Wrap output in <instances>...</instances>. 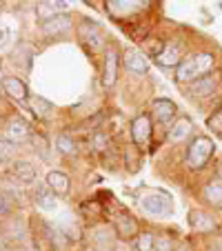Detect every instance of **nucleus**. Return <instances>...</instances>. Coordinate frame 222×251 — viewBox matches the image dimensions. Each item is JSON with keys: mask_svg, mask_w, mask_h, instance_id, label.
Wrapping results in <instances>:
<instances>
[{"mask_svg": "<svg viewBox=\"0 0 222 251\" xmlns=\"http://www.w3.org/2000/svg\"><path fill=\"white\" fill-rule=\"evenodd\" d=\"M213 62H216V58L211 53H194L189 58H182V62L175 67V80L178 82L200 80L213 69Z\"/></svg>", "mask_w": 222, "mask_h": 251, "instance_id": "nucleus-1", "label": "nucleus"}, {"mask_svg": "<svg viewBox=\"0 0 222 251\" xmlns=\"http://www.w3.org/2000/svg\"><path fill=\"white\" fill-rule=\"evenodd\" d=\"M213 151H216V145L209 136H196L194 140L189 142V147H187V156H184V162L187 167L194 171H200L209 165L211 160Z\"/></svg>", "mask_w": 222, "mask_h": 251, "instance_id": "nucleus-2", "label": "nucleus"}, {"mask_svg": "<svg viewBox=\"0 0 222 251\" xmlns=\"http://www.w3.org/2000/svg\"><path fill=\"white\" fill-rule=\"evenodd\" d=\"M142 211L149 213V216H169L171 211H173V202H171V198L167 194H151V196H147V198H142L140 202Z\"/></svg>", "mask_w": 222, "mask_h": 251, "instance_id": "nucleus-3", "label": "nucleus"}, {"mask_svg": "<svg viewBox=\"0 0 222 251\" xmlns=\"http://www.w3.org/2000/svg\"><path fill=\"white\" fill-rule=\"evenodd\" d=\"M118 67H120V53L114 45H109L104 51L102 60V85L104 87H114L118 80Z\"/></svg>", "mask_w": 222, "mask_h": 251, "instance_id": "nucleus-4", "label": "nucleus"}, {"mask_svg": "<svg viewBox=\"0 0 222 251\" xmlns=\"http://www.w3.org/2000/svg\"><path fill=\"white\" fill-rule=\"evenodd\" d=\"M131 140L136 142L138 147H147L151 140V118L147 114H140L131 120Z\"/></svg>", "mask_w": 222, "mask_h": 251, "instance_id": "nucleus-5", "label": "nucleus"}, {"mask_svg": "<svg viewBox=\"0 0 222 251\" xmlns=\"http://www.w3.org/2000/svg\"><path fill=\"white\" fill-rule=\"evenodd\" d=\"M123 62H124V69L131 71V74H138V76H145L147 71H149V60L138 49H127L123 56Z\"/></svg>", "mask_w": 222, "mask_h": 251, "instance_id": "nucleus-6", "label": "nucleus"}, {"mask_svg": "<svg viewBox=\"0 0 222 251\" xmlns=\"http://www.w3.org/2000/svg\"><path fill=\"white\" fill-rule=\"evenodd\" d=\"M7 138H9V142H14V145H20V142L29 140V138H33L31 125L18 116V118H14L9 125H7Z\"/></svg>", "mask_w": 222, "mask_h": 251, "instance_id": "nucleus-7", "label": "nucleus"}, {"mask_svg": "<svg viewBox=\"0 0 222 251\" xmlns=\"http://www.w3.org/2000/svg\"><path fill=\"white\" fill-rule=\"evenodd\" d=\"M80 38H82V43L85 45H89L91 49H100V47H104V36H102V31H100V27L96 23H91V20H87V23H82L80 25Z\"/></svg>", "mask_w": 222, "mask_h": 251, "instance_id": "nucleus-8", "label": "nucleus"}, {"mask_svg": "<svg viewBox=\"0 0 222 251\" xmlns=\"http://www.w3.org/2000/svg\"><path fill=\"white\" fill-rule=\"evenodd\" d=\"M11 178L18 185H31L36 180V167L27 160H14L11 162Z\"/></svg>", "mask_w": 222, "mask_h": 251, "instance_id": "nucleus-9", "label": "nucleus"}, {"mask_svg": "<svg viewBox=\"0 0 222 251\" xmlns=\"http://www.w3.org/2000/svg\"><path fill=\"white\" fill-rule=\"evenodd\" d=\"M114 225H116V233H118V238H123V240L138 238V233H140V229H138V220L133 218V216H129V213H120Z\"/></svg>", "mask_w": 222, "mask_h": 251, "instance_id": "nucleus-10", "label": "nucleus"}, {"mask_svg": "<svg viewBox=\"0 0 222 251\" xmlns=\"http://www.w3.org/2000/svg\"><path fill=\"white\" fill-rule=\"evenodd\" d=\"M191 131H194V123H191V118L180 116V118L171 125L169 136L167 138H169V142H173V145H180V142H184L187 138L191 136Z\"/></svg>", "mask_w": 222, "mask_h": 251, "instance_id": "nucleus-11", "label": "nucleus"}, {"mask_svg": "<svg viewBox=\"0 0 222 251\" xmlns=\"http://www.w3.org/2000/svg\"><path fill=\"white\" fill-rule=\"evenodd\" d=\"M156 60H158V65H162V67H178L180 62H182V43L171 40L169 45H165L162 53Z\"/></svg>", "mask_w": 222, "mask_h": 251, "instance_id": "nucleus-12", "label": "nucleus"}, {"mask_svg": "<svg viewBox=\"0 0 222 251\" xmlns=\"http://www.w3.org/2000/svg\"><path fill=\"white\" fill-rule=\"evenodd\" d=\"M189 225L196 233H209V231L216 229V220H213V216H209V213L202 211V209H194V211H189Z\"/></svg>", "mask_w": 222, "mask_h": 251, "instance_id": "nucleus-13", "label": "nucleus"}, {"mask_svg": "<svg viewBox=\"0 0 222 251\" xmlns=\"http://www.w3.org/2000/svg\"><path fill=\"white\" fill-rule=\"evenodd\" d=\"M2 89H5V94L9 96V98L18 100V102H25V100L29 98L27 85H25L20 78H16V76H5L2 78Z\"/></svg>", "mask_w": 222, "mask_h": 251, "instance_id": "nucleus-14", "label": "nucleus"}, {"mask_svg": "<svg viewBox=\"0 0 222 251\" xmlns=\"http://www.w3.org/2000/svg\"><path fill=\"white\" fill-rule=\"evenodd\" d=\"M153 118H156V123L160 125H167L171 123V120L175 118V114H178V107H175V102H171V100L167 98H160L153 102Z\"/></svg>", "mask_w": 222, "mask_h": 251, "instance_id": "nucleus-15", "label": "nucleus"}, {"mask_svg": "<svg viewBox=\"0 0 222 251\" xmlns=\"http://www.w3.org/2000/svg\"><path fill=\"white\" fill-rule=\"evenodd\" d=\"M33 200H36V204H38L40 209H45V211H53V209H56V194L51 191V187H49L47 182H38V185H36V189H33Z\"/></svg>", "mask_w": 222, "mask_h": 251, "instance_id": "nucleus-16", "label": "nucleus"}, {"mask_svg": "<svg viewBox=\"0 0 222 251\" xmlns=\"http://www.w3.org/2000/svg\"><path fill=\"white\" fill-rule=\"evenodd\" d=\"M71 29V18L67 14H58L49 20H43V31L47 36H60Z\"/></svg>", "mask_w": 222, "mask_h": 251, "instance_id": "nucleus-17", "label": "nucleus"}, {"mask_svg": "<svg viewBox=\"0 0 222 251\" xmlns=\"http://www.w3.org/2000/svg\"><path fill=\"white\" fill-rule=\"evenodd\" d=\"M145 5L147 2H138V0H109L107 9L114 16H129V14H136V11L145 9Z\"/></svg>", "mask_w": 222, "mask_h": 251, "instance_id": "nucleus-18", "label": "nucleus"}, {"mask_svg": "<svg viewBox=\"0 0 222 251\" xmlns=\"http://www.w3.org/2000/svg\"><path fill=\"white\" fill-rule=\"evenodd\" d=\"M202 198L209 207L222 209V180L220 178H213V180L207 182V187L202 189Z\"/></svg>", "mask_w": 222, "mask_h": 251, "instance_id": "nucleus-19", "label": "nucleus"}, {"mask_svg": "<svg viewBox=\"0 0 222 251\" xmlns=\"http://www.w3.org/2000/svg\"><path fill=\"white\" fill-rule=\"evenodd\" d=\"M45 182L51 187V191L56 196H67V194H69L71 180H69V176L62 174V171H49V174H47V180H45Z\"/></svg>", "mask_w": 222, "mask_h": 251, "instance_id": "nucleus-20", "label": "nucleus"}, {"mask_svg": "<svg viewBox=\"0 0 222 251\" xmlns=\"http://www.w3.org/2000/svg\"><path fill=\"white\" fill-rule=\"evenodd\" d=\"M29 107H31V114L36 120H49L53 116V104L49 100L40 98V96L29 98Z\"/></svg>", "mask_w": 222, "mask_h": 251, "instance_id": "nucleus-21", "label": "nucleus"}, {"mask_svg": "<svg viewBox=\"0 0 222 251\" xmlns=\"http://www.w3.org/2000/svg\"><path fill=\"white\" fill-rule=\"evenodd\" d=\"M216 87H218V80H216V78H213V76H204V78L196 80L194 85L189 87V94L204 98V96H211L213 91H216Z\"/></svg>", "mask_w": 222, "mask_h": 251, "instance_id": "nucleus-22", "label": "nucleus"}, {"mask_svg": "<svg viewBox=\"0 0 222 251\" xmlns=\"http://www.w3.org/2000/svg\"><path fill=\"white\" fill-rule=\"evenodd\" d=\"M67 7H69V2H65V0H58V2H38L36 11H38V16H43L45 20H49L58 14H65Z\"/></svg>", "mask_w": 222, "mask_h": 251, "instance_id": "nucleus-23", "label": "nucleus"}, {"mask_svg": "<svg viewBox=\"0 0 222 251\" xmlns=\"http://www.w3.org/2000/svg\"><path fill=\"white\" fill-rule=\"evenodd\" d=\"M56 149L62 153V156H76L78 153V147H76V142H74V138L67 136V133H60V136H58Z\"/></svg>", "mask_w": 222, "mask_h": 251, "instance_id": "nucleus-24", "label": "nucleus"}, {"mask_svg": "<svg viewBox=\"0 0 222 251\" xmlns=\"http://www.w3.org/2000/svg\"><path fill=\"white\" fill-rule=\"evenodd\" d=\"M156 233L140 231L136 238V251H156Z\"/></svg>", "mask_w": 222, "mask_h": 251, "instance_id": "nucleus-25", "label": "nucleus"}, {"mask_svg": "<svg viewBox=\"0 0 222 251\" xmlns=\"http://www.w3.org/2000/svg\"><path fill=\"white\" fill-rule=\"evenodd\" d=\"M11 158H14V145L7 140H0V165H7Z\"/></svg>", "mask_w": 222, "mask_h": 251, "instance_id": "nucleus-26", "label": "nucleus"}, {"mask_svg": "<svg viewBox=\"0 0 222 251\" xmlns=\"http://www.w3.org/2000/svg\"><path fill=\"white\" fill-rule=\"evenodd\" d=\"M156 251H175V242L169 236H160L156 240Z\"/></svg>", "mask_w": 222, "mask_h": 251, "instance_id": "nucleus-27", "label": "nucleus"}, {"mask_svg": "<svg viewBox=\"0 0 222 251\" xmlns=\"http://www.w3.org/2000/svg\"><path fill=\"white\" fill-rule=\"evenodd\" d=\"M107 145H109V136L104 131H98L94 136V147L98 149V151H104L107 149Z\"/></svg>", "mask_w": 222, "mask_h": 251, "instance_id": "nucleus-28", "label": "nucleus"}, {"mask_svg": "<svg viewBox=\"0 0 222 251\" xmlns=\"http://www.w3.org/2000/svg\"><path fill=\"white\" fill-rule=\"evenodd\" d=\"M209 127H211V129H216V131L218 133H222V109L220 111H216V114H213L211 116V118H209Z\"/></svg>", "mask_w": 222, "mask_h": 251, "instance_id": "nucleus-29", "label": "nucleus"}, {"mask_svg": "<svg viewBox=\"0 0 222 251\" xmlns=\"http://www.w3.org/2000/svg\"><path fill=\"white\" fill-rule=\"evenodd\" d=\"M33 145H38V147H36L38 149V153L43 158H47V142H45L43 136H33Z\"/></svg>", "mask_w": 222, "mask_h": 251, "instance_id": "nucleus-30", "label": "nucleus"}, {"mask_svg": "<svg viewBox=\"0 0 222 251\" xmlns=\"http://www.w3.org/2000/svg\"><path fill=\"white\" fill-rule=\"evenodd\" d=\"M11 211V204H9V198L5 194H0V216H7Z\"/></svg>", "mask_w": 222, "mask_h": 251, "instance_id": "nucleus-31", "label": "nucleus"}, {"mask_svg": "<svg viewBox=\"0 0 222 251\" xmlns=\"http://www.w3.org/2000/svg\"><path fill=\"white\" fill-rule=\"evenodd\" d=\"M218 178H220V180H222V162H220V165H218Z\"/></svg>", "mask_w": 222, "mask_h": 251, "instance_id": "nucleus-32", "label": "nucleus"}, {"mask_svg": "<svg viewBox=\"0 0 222 251\" xmlns=\"http://www.w3.org/2000/svg\"><path fill=\"white\" fill-rule=\"evenodd\" d=\"M87 251H96V249H87Z\"/></svg>", "mask_w": 222, "mask_h": 251, "instance_id": "nucleus-33", "label": "nucleus"}, {"mask_svg": "<svg viewBox=\"0 0 222 251\" xmlns=\"http://www.w3.org/2000/svg\"><path fill=\"white\" fill-rule=\"evenodd\" d=\"M20 251H23V249H20Z\"/></svg>", "mask_w": 222, "mask_h": 251, "instance_id": "nucleus-34", "label": "nucleus"}]
</instances>
